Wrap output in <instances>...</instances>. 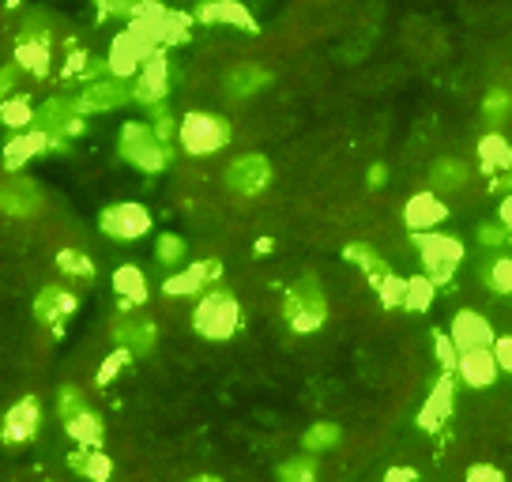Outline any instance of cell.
<instances>
[{"mask_svg":"<svg viewBox=\"0 0 512 482\" xmlns=\"http://www.w3.org/2000/svg\"><path fill=\"white\" fill-rule=\"evenodd\" d=\"M166 91H170V65H166L162 53H155V57L136 72L132 95H136V102H144V106H159L162 98H166Z\"/></svg>","mask_w":512,"mask_h":482,"instance_id":"16","label":"cell"},{"mask_svg":"<svg viewBox=\"0 0 512 482\" xmlns=\"http://www.w3.org/2000/svg\"><path fill=\"white\" fill-rule=\"evenodd\" d=\"M223 275V264L211 257V260H196V264H189L185 272H174L166 283H162V290L170 294V298H189V294H200V290L208 287V283H215Z\"/></svg>","mask_w":512,"mask_h":482,"instance_id":"15","label":"cell"},{"mask_svg":"<svg viewBox=\"0 0 512 482\" xmlns=\"http://www.w3.org/2000/svg\"><path fill=\"white\" fill-rule=\"evenodd\" d=\"M0 117H4V125H8V129H16V132H27V125H31V121H38V117H34V110H31V102H27V98H4V106H0Z\"/></svg>","mask_w":512,"mask_h":482,"instance_id":"36","label":"cell"},{"mask_svg":"<svg viewBox=\"0 0 512 482\" xmlns=\"http://www.w3.org/2000/svg\"><path fill=\"white\" fill-rule=\"evenodd\" d=\"M68 151V140H61V136H49L46 129H34V132H16V140L4 147V170L8 174H16L19 166L27 159H34L38 151Z\"/></svg>","mask_w":512,"mask_h":482,"instance_id":"10","label":"cell"},{"mask_svg":"<svg viewBox=\"0 0 512 482\" xmlns=\"http://www.w3.org/2000/svg\"><path fill=\"white\" fill-rule=\"evenodd\" d=\"M192 328L204 339H230L241 328V306L230 290H211L192 309Z\"/></svg>","mask_w":512,"mask_h":482,"instance_id":"2","label":"cell"},{"mask_svg":"<svg viewBox=\"0 0 512 482\" xmlns=\"http://www.w3.org/2000/svg\"><path fill=\"white\" fill-rule=\"evenodd\" d=\"M497 370H501V362H497L494 347H475V351H464L460 354V377L467 381V388H490L497 381Z\"/></svg>","mask_w":512,"mask_h":482,"instance_id":"19","label":"cell"},{"mask_svg":"<svg viewBox=\"0 0 512 482\" xmlns=\"http://www.w3.org/2000/svg\"><path fill=\"white\" fill-rule=\"evenodd\" d=\"M464 482H509V479H505V471H497L494 464H475V467H467Z\"/></svg>","mask_w":512,"mask_h":482,"instance_id":"45","label":"cell"},{"mask_svg":"<svg viewBox=\"0 0 512 482\" xmlns=\"http://www.w3.org/2000/svg\"><path fill=\"white\" fill-rule=\"evenodd\" d=\"M433 294H437V283H433L430 275H411L407 279V298H403V309H411V313H426L433 302Z\"/></svg>","mask_w":512,"mask_h":482,"instance_id":"33","label":"cell"},{"mask_svg":"<svg viewBox=\"0 0 512 482\" xmlns=\"http://www.w3.org/2000/svg\"><path fill=\"white\" fill-rule=\"evenodd\" d=\"M76 294H68L64 287H57V283H49V287L38 290V298H34V317H38V324H46V328H53V336H61L64 332V321L76 313Z\"/></svg>","mask_w":512,"mask_h":482,"instance_id":"9","label":"cell"},{"mask_svg":"<svg viewBox=\"0 0 512 482\" xmlns=\"http://www.w3.org/2000/svg\"><path fill=\"white\" fill-rule=\"evenodd\" d=\"M268 72L264 68H256V65H241V68H234L230 76H226V91L234 98H245V95H256L260 87H268Z\"/></svg>","mask_w":512,"mask_h":482,"instance_id":"30","label":"cell"},{"mask_svg":"<svg viewBox=\"0 0 512 482\" xmlns=\"http://www.w3.org/2000/svg\"><path fill=\"white\" fill-rule=\"evenodd\" d=\"M16 65H23L31 76H46V72H49V38H31V34H19Z\"/></svg>","mask_w":512,"mask_h":482,"instance_id":"25","label":"cell"},{"mask_svg":"<svg viewBox=\"0 0 512 482\" xmlns=\"http://www.w3.org/2000/svg\"><path fill=\"white\" fill-rule=\"evenodd\" d=\"M343 260H351V264H358V268L366 272V279L373 283V287L381 283L384 275H392V268H388V264H384V260L377 257L373 249H369L366 241H354V245H347V249H343Z\"/></svg>","mask_w":512,"mask_h":482,"instance_id":"28","label":"cell"},{"mask_svg":"<svg viewBox=\"0 0 512 482\" xmlns=\"http://www.w3.org/2000/svg\"><path fill=\"white\" fill-rule=\"evenodd\" d=\"M479 238H482V245H505V241H512V230L509 226H482L479 230Z\"/></svg>","mask_w":512,"mask_h":482,"instance_id":"46","label":"cell"},{"mask_svg":"<svg viewBox=\"0 0 512 482\" xmlns=\"http://www.w3.org/2000/svg\"><path fill=\"white\" fill-rule=\"evenodd\" d=\"M275 479L279 482H317V452H302V456H294V460H287V464H279Z\"/></svg>","mask_w":512,"mask_h":482,"instance_id":"32","label":"cell"},{"mask_svg":"<svg viewBox=\"0 0 512 482\" xmlns=\"http://www.w3.org/2000/svg\"><path fill=\"white\" fill-rule=\"evenodd\" d=\"M64 430H68V437H72L76 445H83V449H98V445H102V418H98L91 407L80 411L76 418H68Z\"/></svg>","mask_w":512,"mask_h":482,"instance_id":"27","label":"cell"},{"mask_svg":"<svg viewBox=\"0 0 512 482\" xmlns=\"http://www.w3.org/2000/svg\"><path fill=\"white\" fill-rule=\"evenodd\" d=\"M430 181L437 193H456V189H464L467 166L460 159H437L430 170Z\"/></svg>","mask_w":512,"mask_h":482,"instance_id":"31","label":"cell"},{"mask_svg":"<svg viewBox=\"0 0 512 482\" xmlns=\"http://www.w3.org/2000/svg\"><path fill=\"white\" fill-rule=\"evenodd\" d=\"M113 339H117L121 347H128L132 354H147L155 347V324L147 321V317L125 313V317L113 321Z\"/></svg>","mask_w":512,"mask_h":482,"instance_id":"22","label":"cell"},{"mask_svg":"<svg viewBox=\"0 0 512 482\" xmlns=\"http://www.w3.org/2000/svg\"><path fill=\"white\" fill-rule=\"evenodd\" d=\"M38 129H46L49 136H80L83 132V110L72 98H49L46 106L38 110Z\"/></svg>","mask_w":512,"mask_h":482,"instance_id":"11","label":"cell"},{"mask_svg":"<svg viewBox=\"0 0 512 482\" xmlns=\"http://www.w3.org/2000/svg\"><path fill=\"white\" fill-rule=\"evenodd\" d=\"M196 19L200 23H226V27H238V31H256L253 16L245 12V4L241 0H204L200 8H196Z\"/></svg>","mask_w":512,"mask_h":482,"instance_id":"21","label":"cell"},{"mask_svg":"<svg viewBox=\"0 0 512 482\" xmlns=\"http://www.w3.org/2000/svg\"><path fill=\"white\" fill-rule=\"evenodd\" d=\"M377 298H381L384 309L403 306V298H407V279H400V275H384L381 283H377Z\"/></svg>","mask_w":512,"mask_h":482,"instance_id":"39","label":"cell"},{"mask_svg":"<svg viewBox=\"0 0 512 482\" xmlns=\"http://www.w3.org/2000/svg\"><path fill=\"white\" fill-rule=\"evenodd\" d=\"M384 482H418V471L415 467H388Z\"/></svg>","mask_w":512,"mask_h":482,"instance_id":"48","label":"cell"},{"mask_svg":"<svg viewBox=\"0 0 512 482\" xmlns=\"http://www.w3.org/2000/svg\"><path fill=\"white\" fill-rule=\"evenodd\" d=\"M512 113V98L505 87H490V95H486V102H482V117H486V125H505Z\"/></svg>","mask_w":512,"mask_h":482,"instance_id":"37","label":"cell"},{"mask_svg":"<svg viewBox=\"0 0 512 482\" xmlns=\"http://www.w3.org/2000/svg\"><path fill=\"white\" fill-rule=\"evenodd\" d=\"M155 257H159L162 268H174L185 257V241L177 238V234H162L159 245H155Z\"/></svg>","mask_w":512,"mask_h":482,"instance_id":"42","label":"cell"},{"mask_svg":"<svg viewBox=\"0 0 512 482\" xmlns=\"http://www.w3.org/2000/svg\"><path fill=\"white\" fill-rule=\"evenodd\" d=\"M151 121H155V125H151V129H155V136H159L162 144L170 147V140H174V132H181V125H174V113L166 110V106H151Z\"/></svg>","mask_w":512,"mask_h":482,"instance_id":"44","label":"cell"},{"mask_svg":"<svg viewBox=\"0 0 512 482\" xmlns=\"http://www.w3.org/2000/svg\"><path fill=\"white\" fill-rule=\"evenodd\" d=\"M132 358H136V354L128 351V347H117V351H113V354H106V362H102V366H98L95 381H98V385H102V388H106V385H110V381H113V377H117V373L125 370L128 362H132Z\"/></svg>","mask_w":512,"mask_h":482,"instance_id":"40","label":"cell"},{"mask_svg":"<svg viewBox=\"0 0 512 482\" xmlns=\"http://www.w3.org/2000/svg\"><path fill=\"white\" fill-rule=\"evenodd\" d=\"M452 339H456V347L460 354L464 351H475V347H494V328L490 321L482 317V313H471V309H460L456 317H452Z\"/></svg>","mask_w":512,"mask_h":482,"instance_id":"18","label":"cell"},{"mask_svg":"<svg viewBox=\"0 0 512 482\" xmlns=\"http://www.w3.org/2000/svg\"><path fill=\"white\" fill-rule=\"evenodd\" d=\"M68 467L83 475L87 482H110L113 479V460L98 449H83V452H68Z\"/></svg>","mask_w":512,"mask_h":482,"instance_id":"24","label":"cell"},{"mask_svg":"<svg viewBox=\"0 0 512 482\" xmlns=\"http://www.w3.org/2000/svg\"><path fill=\"white\" fill-rule=\"evenodd\" d=\"M384 177H388V170H384L381 162H377V166H369V189H381Z\"/></svg>","mask_w":512,"mask_h":482,"instance_id":"49","label":"cell"},{"mask_svg":"<svg viewBox=\"0 0 512 482\" xmlns=\"http://www.w3.org/2000/svg\"><path fill=\"white\" fill-rule=\"evenodd\" d=\"M268 181H272V166H268L264 155H241V159H234L230 170H226V189L238 196L264 193Z\"/></svg>","mask_w":512,"mask_h":482,"instance_id":"8","label":"cell"},{"mask_svg":"<svg viewBox=\"0 0 512 482\" xmlns=\"http://www.w3.org/2000/svg\"><path fill=\"white\" fill-rule=\"evenodd\" d=\"M479 162L486 174H501V170H512V144L501 136V132H490L479 140Z\"/></svg>","mask_w":512,"mask_h":482,"instance_id":"26","label":"cell"},{"mask_svg":"<svg viewBox=\"0 0 512 482\" xmlns=\"http://www.w3.org/2000/svg\"><path fill=\"white\" fill-rule=\"evenodd\" d=\"M159 53V46L147 38L144 31H125L113 38V49H110V72L113 76H121V80H128V76H136L140 68L151 61Z\"/></svg>","mask_w":512,"mask_h":482,"instance_id":"6","label":"cell"},{"mask_svg":"<svg viewBox=\"0 0 512 482\" xmlns=\"http://www.w3.org/2000/svg\"><path fill=\"white\" fill-rule=\"evenodd\" d=\"M452 400H456V373H441L430 392V400L422 403V411H418V426L426 434H437L448 422V415H452Z\"/></svg>","mask_w":512,"mask_h":482,"instance_id":"13","label":"cell"},{"mask_svg":"<svg viewBox=\"0 0 512 482\" xmlns=\"http://www.w3.org/2000/svg\"><path fill=\"white\" fill-rule=\"evenodd\" d=\"M159 8V0H98V19H144Z\"/></svg>","mask_w":512,"mask_h":482,"instance_id":"29","label":"cell"},{"mask_svg":"<svg viewBox=\"0 0 512 482\" xmlns=\"http://www.w3.org/2000/svg\"><path fill=\"white\" fill-rule=\"evenodd\" d=\"M189 482H223V479H215V475H196V479H189Z\"/></svg>","mask_w":512,"mask_h":482,"instance_id":"52","label":"cell"},{"mask_svg":"<svg viewBox=\"0 0 512 482\" xmlns=\"http://www.w3.org/2000/svg\"><path fill=\"white\" fill-rule=\"evenodd\" d=\"M0 200H4V211L16 215V219H27V215H34V211L42 208L38 185L23 174H8V181H4V196H0Z\"/></svg>","mask_w":512,"mask_h":482,"instance_id":"20","label":"cell"},{"mask_svg":"<svg viewBox=\"0 0 512 482\" xmlns=\"http://www.w3.org/2000/svg\"><path fill=\"white\" fill-rule=\"evenodd\" d=\"M113 290H117V298H121L125 309H140L147 302V279L136 264H121L113 272Z\"/></svg>","mask_w":512,"mask_h":482,"instance_id":"23","label":"cell"},{"mask_svg":"<svg viewBox=\"0 0 512 482\" xmlns=\"http://www.w3.org/2000/svg\"><path fill=\"white\" fill-rule=\"evenodd\" d=\"M497 219H501V226H509V230H512V196H505V200H501V211H497Z\"/></svg>","mask_w":512,"mask_h":482,"instance_id":"50","label":"cell"},{"mask_svg":"<svg viewBox=\"0 0 512 482\" xmlns=\"http://www.w3.org/2000/svg\"><path fill=\"white\" fill-rule=\"evenodd\" d=\"M8 4H19V0H8Z\"/></svg>","mask_w":512,"mask_h":482,"instance_id":"53","label":"cell"},{"mask_svg":"<svg viewBox=\"0 0 512 482\" xmlns=\"http://www.w3.org/2000/svg\"><path fill=\"white\" fill-rule=\"evenodd\" d=\"M494 354H497V362H501V370L512 373V336L494 339Z\"/></svg>","mask_w":512,"mask_h":482,"instance_id":"47","label":"cell"},{"mask_svg":"<svg viewBox=\"0 0 512 482\" xmlns=\"http://www.w3.org/2000/svg\"><path fill=\"white\" fill-rule=\"evenodd\" d=\"M486 287L497 290V294H512V257H497L486 268Z\"/></svg>","mask_w":512,"mask_h":482,"instance_id":"41","label":"cell"},{"mask_svg":"<svg viewBox=\"0 0 512 482\" xmlns=\"http://www.w3.org/2000/svg\"><path fill=\"white\" fill-rule=\"evenodd\" d=\"M181 147L189 155H215L230 144V125H226L219 113H204V110H192L181 117V132H177Z\"/></svg>","mask_w":512,"mask_h":482,"instance_id":"3","label":"cell"},{"mask_svg":"<svg viewBox=\"0 0 512 482\" xmlns=\"http://www.w3.org/2000/svg\"><path fill=\"white\" fill-rule=\"evenodd\" d=\"M339 441H343V430H339L336 422H313L302 437V449L324 452V449H332V445H339Z\"/></svg>","mask_w":512,"mask_h":482,"instance_id":"34","label":"cell"},{"mask_svg":"<svg viewBox=\"0 0 512 482\" xmlns=\"http://www.w3.org/2000/svg\"><path fill=\"white\" fill-rule=\"evenodd\" d=\"M433 354H437V362H441V373L460 370V347H456L452 332H433Z\"/></svg>","mask_w":512,"mask_h":482,"instance_id":"38","label":"cell"},{"mask_svg":"<svg viewBox=\"0 0 512 482\" xmlns=\"http://www.w3.org/2000/svg\"><path fill=\"white\" fill-rule=\"evenodd\" d=\"M445 219H448V208L437 193H415L403 204V223H407V230H415V234H426V230H433V226L445 223Z\"/></svg>","mask_w":512,"mask_h":482,"instance_id":"17","label":"cell"},{"mask_svg":"<svg viewBox=\"0 0 512 482\" xmlns=\"http://www.w3.org/2000/svg\"><path fill=\"white\" fill-rule=\"evenodd\" d=\"M121 155H125L136 170L144 174H159L170 162V147L162 144L151 125H140V121H128L121 129Z\"/></svg>","mask_w":512,"mask_h":482,"instance_id":"4","label":"cell"},{"mask_svg":"<svg viewBox=\"0 0 512 482\" xmlns=\"http://www.w3.org/2000/svg\"><path fill=\"white\" fill-rule=\"evenodd\" d=\"M328 317V294L320 287L313 275H302L294 287L283 294V321L290 324V332L298 336H309L317 332Z\"/></svg>","mask_w":512,"mask_h":482,"instance_id":"1","label":"cell"},{"mask_svg":"<svg viewBox=\"0 0 512 482\" xmlns=\"http://www.w3.org/2000/svg\"><path fill=\"white\" fill-rule=\"evenodd\" d=\"M57 268H61L64 275H72V279H95V260L87 257V253H80V249H61L57 253Z\"/></svg>","mask_w":512,"mask_h":482,"instance_id":"35","label":"cell"},{"mask_svg":"<svg viewBox=\"0 0 512 482\" xmlns=\"http://www.w3.org/2000/svg\"><path fill=\"white\" fill-rule=\"evenodd\" d=\"M12 80H16V68H4V91H12Z\"/></svg>","mask_w":512,"mask_h":482,"instance_id":"51","label":"cell"},{"mask_svg":"<svg viewBox=\"0 0 512 482\" xmlns=\"http://www.w3.org/2000/svg\"><path fill=\"white\" fill-rule=\"evenodd\" d=\"M80 411H87V400H83V392H80V388H72V385H64L61 392H57V415L68 422V418H76Z\"/></svg>","mask_w":512,"mask_h":482,"instance_id":"43","label":"cell"},{"mask_svg":"<svg viewBox=\"0 0 512 482\" xmlns=\"http://www.w3.org/2000/svg\"><path fill=\"white\" fill-rule=\"evenodd\" d=\"M38 422H42L38 400H34V396H23L16 407L4 411V426H0L4 445H23V441H31V437L38 434Z\"/></svg>","mask_w":512,"mask_h":482,"instance_id":"14","label":"cell"},{"mask_svg":"<svg viewBox=\"0 0 512 482\" xmlns=\"http://www.w3.org/2000/svg\"><path fill=\"white\" fill-rule=\"evenodd\" d=\"M98 226H102V234L113 241H136L151 230V211H147L144 204H136V200L113 204V208H106L98 215Z\"/></svg>","mask_w":512,"mask_h":482,"instance_id":"7","label":"cell"},{"mask_svg":"<svg viewBox=\"0 0 512 482\" xmlns=\"http://www.w3.org/2000/svg\"><path fill=\"white\" fill-rule=\"evenodd\" d=\"M132 95V83H125L121 76H110V80H95L87 91H80L76 98V106L83 113H106V110H117V106H125Z\"/></svg>","mask_w":512,"mask_h":482,"instance_id":"12","label":"cell"},{"mask_svg":"<svg viewBox=\"0 0 512 482\" xmlns=\"http://www.w3.org/2000/svg\"><path fill=\"white\" fill-rule=\"evenodd\" d=\"M415 245H418V257H422V268L430 275L437 287H445L452 283V272H456V264L464 260V245L460 238H452V234H415Z\"/></svg>","mask_w":512,"mask_h":482,"instance_id":"5","label":"cell"}]
</instances>
